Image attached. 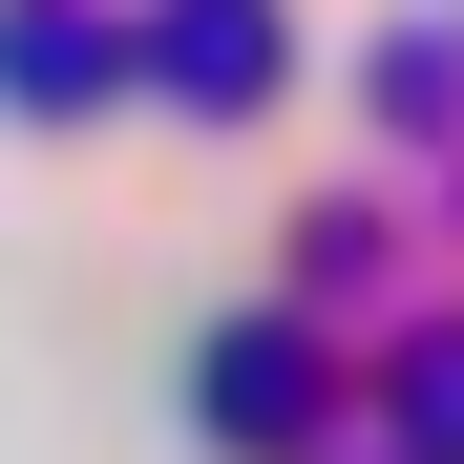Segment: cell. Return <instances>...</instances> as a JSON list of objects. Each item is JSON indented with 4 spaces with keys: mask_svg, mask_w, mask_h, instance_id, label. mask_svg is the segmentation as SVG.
<instances>
[{
    "mask_svg": "<svg viewBox=\"0 0 464 464\" xmlns=\"http://www.w3.org/2000/svg\"><path fill=\"white\" fill-rule=\"evenodd\" d=\"M211 422H232V443H295V422H317V401H295V359L254 338V359H232V380H211Z\"/></svg>",
    "mask_w": 464,
    "mask_h": 464,
    "instance_id": "obj_2",
    "label": "cell"
},
{
    "mask_svg": "<svg viewBox=\"0 0 464 464\" xmlns=\"http://www.w3.org/2000/svg\"><path fill=\"white\" fill-rule=\"evenodd\" d=\"M401 422H422V443L464 464V359H422V401H401Z\"/></svg>",
    "mask_w": 464,
    "mask_h": 464,
    "instance_id": "obj_3",
    "label": "cell"
},
{
    "mask_svg": "<svg viewBox=\"0 0 464 464\" xmlns=\"http://www.w3.org/2000/svg\"><path fill=\"white\" fill-rule=\"evenodd\" d=\"M169 85H190V106H254V85H275V43H254V0H211V22H190V63H169Z\"/></svg>",
    "mask_w": 464,
    "mask_h": 464,
    "instance_id": "obj_1",
    "label": "cell"
}]
</instances>
